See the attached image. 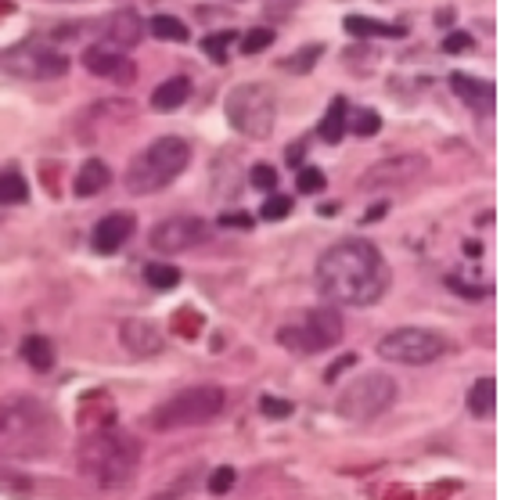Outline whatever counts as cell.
Masks as SVG:
<instances>
[{
    "mask_svg": "<svg viewBox=\"0 0 511 500\" xmlns=\"http://www.w3.org/2000/svg\"><path fill=\"white\" fill-rule=\"evenodd\" d=\"M141 33H145V25H141V18H137L134 11H119V14H112V18L105 22V40H109L112 47H119V51L134 47V43L141 40Z\"/></svg>",
    "mask_w": 511,
    "mask_h": 500,
    "instance_id": "obj_16",
    "label": "cell"
},
{
    "mask_svg": "<svg viewBox=\"0 0 511 500\" xmlns=\"http://www.w3.org/2000/svg\"><path fill=\"white\" fill-rule=\"evenodd\" d=\"M109 184H112V169L105 166L101 159H90V163H83V166H80L72 191H76L80 198H94V194H101Z\"/></svg>",
    "mask_w": 511,
    "mask_h": 500,
    "instance_id": "obj_17",
    "label": "cell"
},
{
    "mask_svg": "<svg viewBox=\"0 0 511 500\" xmlns=\"http://www.w3.org/2000/svg\"><path fill=\"white\" fill-rule=\"evenodd\" d=\"M345 33L349 36H403V25H385V22H374V18H364V14H349Z\"/></svg>",
    "mask_w": 511,
    "mask_h": 500,
    "instance_id": "obj_22",
    "label": "cell"
},
{
    "mask_svg": "<svg viewBox=\"0 0 511 500\" xmlns=\"http://www.w3.org/2000/svg\"><path fill=\"white\" fill-rule=\"evenodd\" d=\"M152 500H176V494H159V497H152Z\"/></svg>",
    "mask_w": 511,
    "mask_h": 500,
    "instance_id": "obj_40",
    "label": "cell"
},
{
    "mask_svg": "<svg viewBox=\"0 0 511 500\" xmlns=\"http://www.w3.org/2000/svg\"><path fill=\"white\" fill-rule=\"evenodd\" d=\"M270 43H274V29H267V25L249 29L245 40H241V54H260V51H267Z\"/></svg>",
    "mask_w": 511,
    "mask_h": 500,
    "instance_id": "obj_28",
    "label": "cell"
},
{
    "mask_svg": "<svg viewBox=\"0 0 511 500\" xmlns=\"http://www.w3.org/2000/svg\"><path fill=\"white\" fill-rule=\"evenodd\" d=\"M317 288L339 307H374L389 292V263L367 238H345L321 252Z\"/></svg>",
    "mask_w": 511,
    "mask_h": 500,
    "instance_id": "obj_1",
    "label": "cell"
},
{
    "mask_svg": "<svg viewBox=\"0 0 511 500\" xmlns=\"http://www.w3.org/2000/svg\"><path fill=\"white\" fill-rule=\"evenodd\" d=\"M465 252L468 256H479V241H465Z\"/></svg>",
    "mask_w": 511,
    "mask_h": 500,
    "instance_id": "obj_39",
    "label": "cell"
},
{
    "mask_svg": "<svg viewBox=\"0 0 511 500\" xmlns=\"http://www.w3.org/2000/svg\"><path fill=\"white\" fill-rule=\"evenodd\" d=\"M22 356H25V363L33 367V371H51L54 367V345H51V338H43V335H29L25 342H22Z\"/></svg>",
    "mask_w": 511,
    "mask_h": 500,
    "instance_id": "obj_20",
    "label": "cell"
},
{
    "mask_svg": "<svg viewBox=\"0 0 511 500\" xmlns=\"http://www.w3.org/2000/svg\"><path fill=\"white\" fill-rule=\"evenodd\" d=\"M450 87H454V94H458L468 108H476L479 116H487V112L497 108V87H494L490 80H479V76H468V72H454V76H450Z\"/></svg>",
    "mask_w": 511,
    "mask_h": 500,
    "instance_id": "obj_12",
    "label": "cell"
},
{
    "mask_svg": "<svg viewBox=\"0 0 511 500\" xmlns=\"http://www.w3.org/2000/svg\"><path fill=\"white\" fill-rule=\"evenodd\" d=\"M443 51H447V54H465V51H472V36H468V33H450V36L443 40Z\"/></svg>",
    "mask_w": 511,
    "mask_h": 500,
    "instance_id": "obj_35",
    "label": "cell"
},
{
    "mask_svg": "<svg viewBox=\"0 0 511 500\" xmlns=\"http://www.w3.org/2000/svg\"><path fill=\"white\" fill-rule=\"evenodd\" d=\"M289 212H292V198L289 194H267V202L260 209L263 220H285Z\"/></svg>",
    "mask_w": 511,
    "mask_h": 500,
    "instance_id": "obj_29",
    "label": "cell"
},
{
    "mask_svg": "<svg viewBox=\"0 0 511 500\" xmlns=\"http://www.w3.org/2000/svg\"><path fill=\"white\" fill-rule=\"evenodd\" d=\"M83 69L94 72V76H105V80H119V83H134V65L119 54V51H101V47H90L83 51Z\"/></svg>",
    "mask_w": 511,
    "mask_h": 500,
    "instance_id": "obj_14",
    "label": "cell"
},
{
    "mask_svg": "<svg viewBox=\"0 0 511 500\" xmlns=\"http://www.w3.org/2000/svg\"><path fill=\"white\" fill-rule=\"evenodd\" d=\"M148 29H152V36H159V40H176V43L187 40V25H184L180 18H173V14H156V18L148 22Z\"/></svg>",
    "mask_w": 511,
    "mask_h": 500,
    "instance_id": "obj_24",
    "label": "cell"
},
{
    "mask_svg": "<svg viewBox=\"0 0 511 500\" xmlns=\"http://www.w3.org/2000/svg\"><path fill=\"white\" fill-rule=\"evenodd\" d=\"M345 119H349L345 98H332V105H328V112H325V119H321V127H317V137H321L325 145H339L342 137H345Z\"/></svg>",
    "mask_w": 511,
    "mask_h": 500,
    "instance_id": "obj_19",
    "label": "cell"
},
{
    "mask_svg": "<svg viewBox=\"0 0 511 500\" xmlns=\"http://www.w3.org/2000/svg\"><path fill=\"white\" fill-rule=\"evenodd\" d=\"M220 223H223V227H241V231H249V227H252V216H249V212H227Z\"/></svg>",
    "mask_w": 511,
    "mask_h": 500,
    "instance_id": "obj_37",
    "label": "cell"
},
{
    "mask_svg": "<svg viewBox=\"0 0 511 500\" xmlns=\"http://www.w3.org/2000/svg\"><path fill=\"white\" fill-rule=\"evenodd\" d=\"M234 483H238V472H234L231 465H223V468H216V472L209 476V483H205V486H209V494L223 497V494H227V490L234 486Z\"/></svg>",
    "mask_w": 511,
    "mask_h": 500,
    "instance_id": "obj_30",
    "label": "cell"
},
{
    "mask_svg": "<svg viewBox=\"0 0 511 500\" xmlns=\"http://www.w3.org/2000/svg\"><path fill=\"white\" fill-rule=\"evenodd\" d=\"M342 338V317L339 310H310L299 325H289L278 332V342L292 353H321V349H332Z\"/></svg>",
    "mask_w": 511,
    "mask_h": 500,
    "instance_id": "obj_8",
    "label": "cell"
},
{
    "mask_svg": "<svg viewBox=\"0 0 511 500\" xmlns=\"http://www.w3.org/2000/svg\"><path fill=\"white\" fill-rule=\"evenodd\" d=\"M202 241H209V223L198 216H173L152 231V249L159 252H184Z\"/></svg>",
    "mask_w": 511,
    "mask_h": 500,
    "instance_id": "obj_11",
    "label": "cell"
},
{
    "mask_svg": "<svg viewBox=\"0 0 511 500\" xmlns=\"http://www.w3.org/2000/svg\"><path fill=\"white\" fill-rule=\"evenodd\" d=\"M393 403H396V382L389 374H382V371H371V374H360L342 392L336 410H339V418H345V421L364 425V421L382 418Z\"/></svg>",
    "mask_w": 511,
    "mask_h": 500,
    "instance_id": "obj_7",
    "label": "cell"
},
{
    "mask_svg": "<svg viewBox=\"0 0 511 500\" xmlns=\"http://www.w3.org/2000/svg\"><path fill=\"white\" fill-rule=\"evenodd\" d=\"M345 367H356V353H345L342 360H336V363H332V367L325 371V382H336V378H339Z\"/></svg>",
    "mask_w": 511,
    "mask_h": 500,
    "instance_id": "obj_36",
    "label": "cell"
},
{
    "mask_svg": "<svg viewBox=\"0 0 511 500\" xmlns=\"http://www.w3.org/2000/svg\"><path fill=\"white\" fill-rule=\"evenodd\" d=\"M0 338H4V332H0Z\"/></svg>",
    "mask_w": 511,
    "mask_h": 500,
    "instance_id": "obj_41",
    "label": "cell"
},
{
    "mask_svg": "<svg viewBox=\"0 0 511 500\" xmlns=\"http://www.w3.org/2000/svg\"><path fill=\"white\" fill-rule=\"evenodd\" d=\"M385 209H389V205H385V202H378V205H371V209H367V216H364V220H378V216H385Z\"/></svg>",
    "mask_w": 511,
    "mask_h": 500,
    "instance_id": "obj_38",
    "label": "cell"
},
{
    "mask_svg": "<svg viewBox=\"0 0 511 500\" xmlns=\"http://www.w3.org/2000/svg\"><path fill=\"white\" fill-rule=\"evenodd\" d=\"M296 184H299V191L303 194H314V191H325V173L314 166H303L299 169V176H296Z\"/></svg>",
    "mask_w": 511,
    "mask_h": 500,
    "instance_id": "obj_31",
    "label": "cell"
},
{
    "mask_svg": "<svg viewBox=\"0 0 511 500\" xmlns=\"http://www.w3.org/2000/svg\"><path fill=\"white\" fill-rule=\"evenodd\" d=\"M317 54H321V47L314 43V47H307L299 58H289V61H281V69H296V72H307L314 61H317Z\"/></svg>",
    "mask_w": 511,
    "mask_h": 500,
    "instance_id": "obj_33",
    "label": "cell"
},
{
    "mask_svg": "<svg viewBox=\"0 0 511 500\" xmlns=\"http://www.w3.org/2000/svg\"><path fill=\"white\" fill-rule=\"evenodd\" d=\"M141 443L123 429H98L80 443V472L98 490H119L137 476Z\"/></svg>",
    "mask_w": 511,
    "mask_h": 500,
    "instance_id": "obj_2",
    "label": "cell"
},
{
    "mask_svg": "<svg viewBox=\"0 0 511 500\" xmlns=\"http://www.w3.org/2000/svg\"><path fill=\"white\" fill-rule=\"evenodd\" d=\"M54 414L33 400L0 403V465L47 458L54 447Z\"/></svg>",
    "mask_w": 511,
    "mask_h": 500,
    "instance_id": "obj_3",
    "label": "cell"
},
{
    "mask_svg": "<svg viewBox=\"0 0 511 500\" xmlns=\"http://www.w3.org/2000/svg\"><path fill=\"white\" fill-rule=\"evenodd\" d=\"M191 163V145L184 137H159L152 141L134 163L127 169V187L134 194H152V191H163L166 184H173Z\"/></svg>",
    "mask_w": 511,
    "mask_h": 500,
    "instance_id": "obj_4",
    "label": "cell"
},
{
    "mask_svg": "<svg viewBox=\"0 0 511 500\" xmlns=\"http://www.w3.org/2000/svg\"><path fill=\"white\" fill-rule=\"evenodd\" d=\"M145 281H148L152 288L166 292V288H176V285H180V270L170 267V263H148V267H145Z\"/></svg>",
    "mask_w": 511,
    "mask_h": 500,
    "instance_id": "obj_25",
    "label": "cell"
},
{
    "mask_svg": "<svg viewBox=\"0 0 511 500\" xmlns=\"http://www.w3.org/2000/svg\"><path fill=\"white\" fill-rule=\"evenodd\" d=\"M260 410L270 414V418H289L292 414V403L289 400H278V396H263L260 400Z\"/></svg>",
    "mask_w": 511,
    "mask_h": 500,
    "instance_id": "obj_34",
    "label": "cell"
},
{
    "mask_svg": "<svg viewBox=\"0 0 511 500\" xmlns=\"http://www.w3.org/2000/svg\"><path fill=\"white\" fill-rule=\"evenodd\" d=\"M278 119V98L267 83H241L227 94V123L245 137H270Z\"/></svg>",
    "mask_w": 511,
    "mask_h": 500,
    "instance_id": "obj_6",
    "label": "cell"
},
{
    "mask_svg": "<svg viewBox=\"0 0 511 500\" xmlns=\"http://www.w3.org/2000/svg\"><path fill=\"white\" fill-rule=\"evenodd\" d=\"M238 40V33L234 29H223V33H209L205 40H202V51L213 58V61H227V47Z\"/></svg>",
    "mask_w": 511,
    "mask_h": 500,
    "instance_id": "obj_26",
    "label": "cell"
},
{
    "mask_svg": "<svg viewBox=\"0 0 511 500\" xmlns=\"http://www.w3.org/2000/svg\"><path fill=\"white\" fill-rule=\"evenodd\" d=\"M119 338H123V345H127L134 356H156V353H163V345H166V338L159 335V328H156L152 321H123Z\"/></svg>",
    "mask_w": 511,
    "mask_h": 500,
    "instance_id": "obj_15",
    "label": "cell"
},
{
    "mask_svg": "<svg viewBox=\"0 0 511 500\" xmlns=\"http://www.w3.org/2000/svg\"><path fill=\"white\" fill-rule=\"evenodd\" d=\"M494 407H497V382H494V378H479V382L468 389V410H472L476 418H487Z\"/></svg>",
    "mask_w": 511,
    "mask_h": 500,
    "instance_id": "obj_21",
    "label": "cell"
},
{
    "mask_svg": "<svg viewBox=\"0 0 511 500\" xmlns=\"http://www.w3.org/2000/svg\"><path fill=\"white\" fill-rule=\"evenodd\" d=\"M249 180H252V187H260V191H270V187H278V169L267 166V163H256L252 173H249Z\"/></svg>",
    "mask_w": 511,
    "mask_h": 500,
    "instance_id": "obj_32",
    "label": "cell"
},
{
    "mask_svg": "<svg viewBox=\"0 0 511 500\" xmlns=\"http://www.w3.org/2000/svg\"><path fill=\"white\" fill-rule=\"evenodd\" d=\"M345 123H353V134H356V137H374V134L382 130V116L371 112V108H356L353 119H345Z\"/></svg>",
    "mask_w": 511,
    "mask_h": 500,
    "instance_id": "obj_27",
    "label": "cell"
},
{
    "mask_svg": "<svg viewBox=\"0 0 511 500\" xmlns=\"http://www.w3.org/2000/svg\"><path fill=\"white\" fill-rule=\"evenodd\" d=\"M4 72L18 76V80H58L69 72V58L54 47H40V43H18L0 58Z\"/></svg>",
    "mask_w": 511,
    "mask_h": 500,
    "instance_id": "obj_9",
    "label": "cell"
},
{
    "mask_svg": "<svg viewBox=\"0 0 511 500\" xmlns=\"http://www.w3.org/2000/svg\"><path fill=\"white\" fill-rule=\"evenodd\" d=\"M223 389L220 385H194V389H184L170 396L166 403H159L152 414H148V425L156 432H173V429H194V425H205L209 418H216L223 410Z\"/></svg>",
    "mask_w": 511,
    "mask_h": 500,
    "instance_id": "obj_5",
    "label": "cell"
},
{
    "mask_svg": "<svg viewBox=\"0 0 511 500\" xmlns=\"http://www.w3.org/2000/svg\"><path fill=\"white\" fill-rule=\"evenodd\" d=\"M134 234V216L130 212H109L98 227H94V252L101 256H112L116 249H123V241Z\"/></svg>",
    "mask_w": 511,
    "mask_h": 500,
    "instance_id": "obj_13",
    "label": "cell"
},
{
    "mask_svg": "<svg viewBox=\"0 0 511 500\" xmlns=\"http://www.w3.org/2000/svg\"><path fill=\"white\" fill-rule=\"evenodd\" d=\"M29 198V184L18 169L0 173V205H22Z\"/></svg>",
    "mask_w": 511,
    "mask_h": 500,
    "instance_id": "obj_23",
    "label": "cell"
},
{
    "mask_svg": "<svg viewBox=\"0 0 511 500\" xmlns=\"http://www.w3.org/2000/svg\"><path fill=\"white\" fill-rule=\"evenodd\" d=\"M187 98H191V80L187 76H173V80H163L152 90V108L156 112H176Z\"/></svg>",
    "mask_w": 511,
    "mask_h": 500,
    "instance_id": "obj_18",
    "label": "cell"
},
{
    "mask_svg": "<svg viewBox=\"0 0 511 500\" xmlns=\"http://www.w3.org/2000/svg\"><path fill=\"white\" fill-rule=\"evenodd\" d=\"M443 353V338L429 328H396L378 342V356L393 363H432Z\"/></svg>",
    "mask_w": 511,
    "mask_h": 500,
    "instance_id": "obj_10",
    "label": "cell"
}]
</instances>
